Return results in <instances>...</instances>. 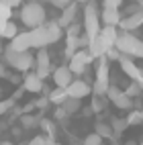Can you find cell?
Here are the masks:
<instances>
[{
	"label": "cell",
	"instance_id": "obj_41",
	"mask_svg": "<svg viewBox=\"0 0 143 145\" xmlns=\"http://www.w3.org/2000/svg\"><path fill=\"white\" fill-rule=\"evenodd\" d=\"M121 92V88H117V86H110V88H108V92H106V98L112 102L114 98H117V94Z\"/></svg>",
	"mask_w": 143,
	"mask_h": 145
},
{
	"label": "cell",
	"instance_id": "obj_24",
	"mask_svg": "<svg viewBox=\"0 0 143 145\" xmlns=\"http://www.w3.org/2000/svg\"><path fill=\"white\" fill-rule=\"evenodd\" d=\"M18 35V29H16V25L12 23V21H8L6 25H4V29H2V33H0V37H2V39H14V37Z\"/></svg>",
	"mask_w": 143,
	"mask_h": 145
},
{
	"label": "cell",
	"instance_id": "obj_4",
	"mask_svg": "<svg viewBox=\"0 0 143 145\" xmlns=\"http://www.w3.org/2000/svg\"><path fill=\"white\" fill-rule=\"evenodd\" d=\"M2 57H4V63H6L8 67H14L16 72H29V70L35 65V57L29 53V51H27V53H18V51L12 49L10 45L4 49Z\"/></svg>",
	"mask_w": 143,
	"mask_h": 145
},
{
	"label": "cell",
	"instance_id": "obj_45",
	"mask_svg": "<svg viewBox=\"0 0 143 145\" xmlns=\"http://www.w3.org/2000/svg\"><path fill=\"white\" fill-rule=\"evenodd\" d=\"M125 145H139V143H135V141H127Z\"/></svg>",
	"mask_w": 143,
	"mask_h": 145
},
{
	"label": "cell",
	"instance_id": "obj_49",
	"mask_svg": "<svg viewBox=\"0 0 143 145\" xmlns=\"http://www.w3.org/2000/svg\"><path fill=\"white\" fill-rule=\"evenodd\" d=\"M51 145H61V143H57V141H53V143H51Z\"/></svg>",
	"mask_w": 143,
	"mask_h": 145
},
{
	"label": "cell",
	"instance_id": "obj_20",
	"mask_svg": "<svg viewBox=\"0 0 143 145\" xmlns=\"http://www.w3.org/2000/svg\"><path fill=\"white\" fill-rule=\"evenodd\" d=\"M45 27H47V33H49V41H51V45H53V43H57V41H59L61 37L65 35V31L59 27V23H57V21L45 23Z\"/></svg>",
	"mask_w": 143,
	"mask_h": 145
},
{
	"label": "cell",
	"instance_id": "obj_27",
	"mask_svg": "<svg viewBox=\"0 0 143 145\" xmlns=\"http://www.w3.org/2000/svg\"><path fill=\"white\" fill-rule=\"evenodd\" d=\"M63 108L68 110V114L78 112V110H80V100H78V98H68V100L63 102Z\"/></svg>",
	"mask_w": 143,
	"mask_h": 145
},
{
	"label": "cell",
	"instance_id": "obj_37",
	"mask_svg": "<svg viewBox=\"0 0 143 145\" xmlns=\"http://www.w3.org/2000/svg\"><path fill=\"white\" fill-rule=\"evenodd\" d=\"M65 117H68V110H65L63 106H55V110H53V119H55V121H63Z\"/></svg>",
	"mask_w": 143,
	"mask_h": 145
},
{
	"label": "cell",
	"instance_id": "obj_23",
	"mask_svg": "<svg viewBox=\"0 0 143 145\" xmlns=\"http://www.w3.org/2000/svg\"><path fill=\"white\" fill-rule=\"evenodd\" d=\"M110 125H112V133H114V139H119L121 135H123V131H125V129L129 127L127 119H121V117H114V119L110 121Z\"/></svg>",
	"mask_w": 143,
	"mask_h": 145
},
{
	"label": "cell",
	"instance_id": "obj_53",
	"mask_svg": "<svg viewBox=\"0 0 143 145\" xmlns=\"http://www.w3.org/2000/svg\"><path fill=\"white\" fill-rule=\"evenodd\" d=\"M139 145H143V143H139Z\"/></svg>",
	"mask_w": 143,
	"mask_h": 145
},
{
	"label": "cell",
	"instance_id": "obj_36",
	"mask_svg": "<svg viewBox=\"0 0 143 145\" xmlns=\"http://www.w3.org/2000/svg\"><path fill=\"white\" fill-rule=\"evenodd\" d=\"M106 57H108V59H121V57H123V53H121V49H119V47H108V51H106Z\"/></svg>",
	"mask_w": 143,
	"mask_h": 145
},
{
	"label": "cell",
	"instance_id": "obj_29",
	"mask_svg": "<svg viewBox=\"0 0 143 145\" xmlns=\"http://www.w3.org/2000/svg\"><path fill=\"white\" fill-rule=\"evenodd\" d=\"M55 139L47 137V135H37V137H33L31 141H29V145H51Z\"/></svg>",
	"mask_w": 143,
	"mask_h": 145
},
{
	"label": "cell",
	"instance_id": "obj_6",
	"mask_svg": "<svg viewBox=\"0 0 143 145\" xmlns=\"http://www.w3.org/2000/svg\"><path fill=\"white\" fill-rule=\"evenodd\" d=\"M119 65H121V70L123 74L127 76V78H131L133 82H139V78L143 76V70L133 61V57H127V55H123L121 59H119Z\"/></svg>",
	"mask_w": 143,
	"mask_h": 145
},
{
	"label": "cell",
	"instance_id": "obj_39",
	"mask_svg": "<svg viewBox=\"0 0 143 145\" xmlns=\"http://www.w3.org/2000/svg\"><path fill=\"white\" fill-rule=\"evenodd\" d=\"M47 104H51V102H49V96H41V98L35 100V108H41V110H43Z\"/></svg>",
	"mask_w": 143,
	"mask_h": 145
},
{
	"label": "cell",
	"instance_id": "obj_5",
	"mask_svg": "<svg viewBox=\"0 0 143 145\" xmlns=\"http://www.w3.org/2000/svg\"><path fill=\"white\" fill-rule=\"evenodd\" d=\"M92 59H94V57L90 55L88 49H80V51L70 59L68 67L72 70V74H84L86 67H88V63H92Z\"/></svg>",
	"mask_w": 143,
	"mask_h": 145
},
{
	"label": "cell",
	"instance_id": "obj_22",
	"mask_svg": "<svg viewBox=\"0 0 143 145\" xmlns=\"http://www.w3.org/2000/svg\"><path fill=\"white\" fill-rule=\"evenodd\" d=\"M94 129H96L94 133H98L102 139H104V137H106V139H114V133H112V125H110V123H102V121H98L96 125H94Z\"/></svg>",
	"mask_w": 143,
	"mask_h": 145
},
{
	"label": "cell",
	"instance_id": "obj_28",
	"mask_svg": "<svg viewBox=\"0 0 143 145\" xmlns=\"http://www.w3.org/2000/svg\"><path fill=\"white\" fill-rule=\"evenodd\" d=\"M39 127L45 131V135H47V137L55 139V125H53L51 121H47V119H41V125H39Z\"/></svg>",
	"mask_w": 143,
	"mask_h": 145
},
{
	"label": "cell",
	"instance_id": "obj_18",
	"mask_svg": "<svg viewBox=\"0 0 143 145\" xmlns=\"http://www.w3.org/2000/svg\"><path fill=\"white\" fill-rule=\"evenodd\" d=\"M119 31H121L119 27H102V31H100V37H102V39L108 43V47H114V45H117V39H119V35H121Z\"/></svg>",
	"mask_w": 143,
	"mask_h": 145
},
{
	"label": "cell",
	"instance_id": "obj_32",
	"mask_svg": "<svg viewBox=\"0 0 143 145\" xmlns=\"http://www.w3.org/2000/svg\"><path fill=\"white\" fill-rule=\"evenodd\" d=\"M84 145H102V137L98 133H90V135H86Z\"/></svg>",
	"mask_w": 143,
	"mask_h": 145
},
{
	"label": "cell",
	"instance_id": "obj_15",
	"mask_svg": "<svg viewBox=\"0 0 143 145\" xmlns=\"http://www.w3.org/2000/svg\"><path fill=\"white\" fill-rule=\"evenodd\" d=\"M88 51H90V55L94 57V59H100L102 55H106V51H108V43H106V41H104L102 37L98 35L94 41H90Z\"/></svg>",
	"mask_w": 143,
	"mask_h": 145
},
{
	"label": "cell",
	"instance_id": "obj_42",
	"mask_svg": "<svg viewBox=\"0 0 143 145\" xmlns=\"http://www.w3.org/2000/svg\"><path fill=\"white\" fill-rule=\"evenodd\" d=\"M0 2H4L6 6L14 8V6H21V4H23V0H0Z\"/></svg>",
	"mask_w": 143,
	"mask_h": 145
},
{
	"label": "cell",
	"instance_id": "obj_13",
	"mask_svg": "<svg viewBox=\"0 0 143 145\" xmlns=\"http://www.w3.org/2000/svg\"><path fill=\"white\" fill-rule=\"evenodd\" d=\"M23 88H25L27 92H33V94L43 92V88H45L43 78H39V76H37V72H35V74H27L25 80H23Z\"/></svg>",
	"mask_w": 143,
	"mask_h": 145
},
{
	"label": "cell",
	"instance_id": "obj_54",
	"mask_svg": "<svg viewBox=\"0 0 143 145\" xmlns=\"http://www.w3.org/2000/svg\"><path fill=\"white\" fill-rule=\"evenodd\" d=\"M49 2H51V0H49Z\"/></svg>",
	"mask_w": 143,
	"mask_h": 145
},
{
	"label": "cell",
	"instance_id": "obj_19",
	"mask_svg": "<svg viewBox=\"0 0 143 145\" xmlns=\"http://www.w3.org/2000/svg\"><path fill=\"white\" fill-rule=\"evenodd\" d=\"M112 104L117 106V108H121V110H133V104H135V100H133L131 96H127L125 90H121V92L117 94V98L112 100Z\"/></svg>",
	"mask_w": 143,
	"mask_h": 145
},
{
	"label": "cell",
	"instance_id": "obj_9",
	"mask_svg": "<svg viewBox=\"0 0 143 145\" xmlns=\"http://www.w3.org/2000/svg\"><path fill=\"white\" fill-rule=\"evenodd\" d=\"M31 41H33V47L37 49H45L47 45H51L49 41V33H47V27H37V29H31Z\"/></svg>",
	"mask_w": 143,
	"mask_h": 145
},
{
	"label": "cell",
	"instance_id": "obj_52",
	"mask_svg": "<svg viewBox=\"0 0 143 145\" xmlns=\"http://www.w3.org/2000/svg\"><path fill=\"white\" fill-rule=\"evenodd\" d=\"M33 2H37V0H33Z\"/></svg>",
	"mask_w": 143,
	"mask_h": 145
},
{
	"label": "cell",
	"instance_id": "obj_26",
	"mask_svg": "<svg viewBox=\"0 0 143 145\" xmlns=\"http://www.w3.org/2000/svg\"><path fill=\"white\" fill-rule=\"evenodd\" d=\"M21 123L25 129H33V127H39L41 125V117H33V114H23Z\"/></svg>",
	"mask_w": 143,
	"mask_h": 145
},
{
	"label": "cell",
	"instance_id": "obj_25",
	"mask_svg": "<svg viewBox=\"0 0 143 145\" xmlns=\"http://www.w3.org/2000/svg\"><path fill=\"white\" fill-rule=\"evenodd\" d=\"M106 102H108V98H106V96H92L90 108H92L94 112H102L104 108H106Z\"/></svg>",
	"mask_w": 143,
	"mask_h": 145
},
{
	"label": "cell",
	"instance_id": "obj_1",
	"mask_svg": "<svg viewBox=\"0 0 143 145\" xmlns=\"http://www.w3.org/2000/svg\"><path fill=\"white\" fill-rule=\"evenodd\" d=\"M102 31V21H100V12L98 6L94 4V0L88 4H84V33L90 41H94Z\"/></svg>",
	"mask_w": 143,
	"mask_h": 145
},
{
	"label": "cell",
	"instance_id": "obj_40",
	"mask_svg": "<svg viewBox=\"0 0 143 145\" xmlns=\"http://www.w3.org/2000/svg\"><path fill=\"white\" fill-rule=\"evenodd\" d=\"M72 2H74V0H51V4L55 8H61V10H63V8H68Z\"/></svg>",
	"mask_w": 143,
	"mask_h": 145
},
{
	"label": "cell",
	"instance_id": "obj_10",
	"mask_svg": "<svg viewBox=\"0 0 143 145\" xmlns=\"http://www.w3.org/2000/svg\"><path fill=\"white\" fill-rule=\"evenodd\" d=\"M141 25H143V10H139L135 14H129V16H123L119 29H121V31H125V33H133Z\"/></svg>",
	"mask_w": 143,
	"mask_h": 145
},
{
	"label": "cell",
	"instance_id": "obj_17",
	"mask_svg": "<svg viewBox=\"0 0 143 145\" xmlns=\"http://www.w3.org/2000/svg\"><path fill=\"white\" fill-rule=\"evenodd\" d=\"M80 49H82V39L80 37H65V57H68V59H72Z\"/></svg>",
	"mask_w": 143,
	"mask_h": 145
},
{
	"label": "cell",
	"instance_id": "obj_44",
	"mask_svg": "<svg viewBox=\"0 0 143 145\" xmlns=\"http://www.w3.org/2000/svg\"><path fill=\"white\" fill-rule=\"evenodd\" d=\"M76 2H82V4H88V2H92V0H76Z\"/></svg>",
	"mask_w": 143,
	"mask_h": 145
},
{
	"label": "cell",
	"instance_id": "obj_12",
	"mask_svg": "<svg viewBox=\"0 0 143 145\" xmlns=\"http://www.w3.org/2000/svg\"><path fill=\"white\" fill-rule=\"evenodd\" d=\"M76 14H78V2L74 0V2H72L68 8H63L61 16L57 18V23H59V27L63 29V31H65V29H68L70 25H74V23H76Z\"/></svg>",
	"mask_w": 143,
	"mask_h": 145
},
{
	"label": "cell",
	"instance_id": "obj_43",
	"mask_svg": "<svg viewBox=\"0 0 143 145\" xmlns=\"http://www.w3.org/2000/svg\"><path fill=\"white\" fill-rule=\"evenodd\" d=\"M4 49L6 47H2V37H0V53H4Z\"/></svg>",
	"mask_w": 143,
	"mask_h": 145
},
{
	"label": "cell",
	"instance_id": "obj_14",
	"mask_svg": "<svg viewBox=\"0 0 143 145\" xmlns=\"http://www.w3.org/2000/svg\"><path fill=\"white\" fill-rule=\"evenodd\" d=\"M100 21H102V27H119L123 21V14L114 8H102Z\"/></svg>",
	"mask_w": 143,
	"mask_h": 145
},
{
	"label": "cell",
	"instance_id": "obj_35",
	"mask_svg": "<svg viewBox=\"0 0 143 145\" xmlns=\"http://www.w3.org/2000/svg\"><path fill=\"white\" fill-rule=\"evenodd\" d=\"M123 6V0H102V8H114V10H119Z\"/></svg>",
	"mask_w": 143,
	"mask_h": 145
},
{
	"label": "cell",
	"instance_id": "obj_47",
	"mask_svg": "<svg viewBox=\"0 0 143 145\" xmlns=\"http://www.w3.org/2000/svg\"><path fill=\"white\" fill-rule=\"evenodd\" d=\"M0 145H12L10 141H2V143H0Z\"/></svg>",
	"mask_w": 143,
	"mask_h": 145
},
{
	"label": "cell",
	"instance_id": "obj_33",
	"mask_svg": "<svg viewBox=\"0 0 143 145\" xmlns=\"http://www.w3.org/2000/svg\"><path fill=\"white\" fill-rule=\"evenodd\" d=\"M84 29V25L80 27L78 23H74V25H70L68 29H65V37H80V31Z\"/></svg>",
	"mask_w": 143,
	"mask_h": 145
},
{
	"label": "cell",
	"instance_id": "obj_21",
	"mask_svg": "<svg viewBox=\"0 0 143 145\" xmlns=\"http://www.w3.org/2000/svg\"><path fill=\"white\" fill-rule=\"evenodd\" d=\"M68 98H70V96H68V90H65V88H57V86H55V88L49 92V102L55 104V106H63V102Z\"/></svg>",
	"mask_w": 143,
	"mask_h": 145
},
{
	"label": "cell",
	"instance_id": "obj_11",
	"mask_svg": "<svg viewBox=\"0 0 143 145\" xmlns=\"http://www.w3.org/2000/svg\"><path fill=\"white\" fill-rule=\"evenodd\" d=\"M10 47L18 53H27L29 49L33 47V41H31V31H25V33H18L14 39L10 41Z\"/></svg>",
	"mask_w": 143,
	"mask_h": 145
},
{
	"label": "cell",
	"instance_id": "obj_30",
	"mask_svg": "<svg viewBox=\"0 0 143 145\" xmlns=\"http://www.w3.org/2000/svg\"><path fill=\"white\" fill-rule=\"evenodd\" d=\"M127 123H129V125H139V123H143L141 110L137 108V110H131V112H127Z\"/></svg>",
	"mask_w": 143,
	"mask_h": 145
},
{
	"label": "cell",
	"instance_id": "obj_34",
	"mask_svg": "<svg viewBox=\"0 0 143 145\" xmlns=\"http://www.w3.org/2000/svg\"><path fill=\"white\" fill-rule=\"evenodd\" d=\"M12 106H14V100H0V117L2 114H6L8 110H12Z\"/></svg>",
	"mask_w": 143,
	"mask_h": 145
},
{
	"label": "cell",
	"instance_id": "obj_48",
	"mask_svg": "<svg viewBox=\"0 0 143 145\" xmlns=\"http://www.w3.org/2000/svg\"><path fill=\"white\" fill-rule=\"evenodd\" d=\"M139 4H141V10H143V0H139Z\"/></svg>",
	"mask_w": 143,
	"mask_h": 145
},
{
	"label": "cell",
	"instance_id": "obj_31",
	"mask_svg": "<svg viewBox=\"0 0 143 145\" xmlns=\"http://www.w3.org/2000/svg\"><path fill=\"white\" fill-rule=\"evenodd\" d=\"M139 92H143V90H141V86H139V82H131L127 88H125V94H127V96H131V98L139 96Z\"/></svg>",
	"mask_w": 143,
	"mask_h": 145
},
{
	"label": "cell",
	"instance_id": "obj_8",
	"mask_svg": "<svg viewBox=\"0 0 143 145\" xmlns=\"http://www.w3.org/2000/svg\"><path fill=\"white\" fill-rule=\"evenodd\" d=\"M65 90H68V96H70V98H78V100L86 98V96H90V92H92L90 84L84 82V80H74Z\"/></svg>",
	"mask_w": 143,
	"mask_h": 145
},
{
	"label": "cell",
	"instance_id": "obj_7",
	"mask_svg": "<svg viewBox=\"0 0 143 145\" xmlns=\"http://www.w3.org/2000/svg\"><path fill=\"white\" fill-rule=\"evenodd\" d=\"M51 78H53V84L57 86V88H68V86L74 82V74L68 65H57L53 74H51Z\"/></svg>",
	"mask_w": 143,
	"mask_h": 145
},
{
	"label": "cell",
	"instance_id": "obj_38",
	"mask_svg": "<svg viewBox=\"0 0 143 145\" xmlns=\"http://www.w3.org/2000/svg\"><path fill=\"white\" fill-rule=\"evenodd\" d=\"M141 10V4L137 2V4H129L127 8H123V14L125 16H129V14H135V12H139Z\"/></svg>",
	"mask_w": 143,
	"mask_h": 145
},
{
	"label": "cell",
	"instance_id": "obj_51",
	"mask_svg": "<svg viewBox=\"0 0 143 145\" xmlns=\"http://www.w3.org/2000/svg\"><path fill=\"white\" fill-rule=\"evenodd\" d=\"M0 92H2V88H0Z\"/></svg>",
	"mask_w": 143,
	"mask_h": 145
},
{
	"label": "cell",
	"instance_id": "obj_16",
	"mask_svg": "<svg viewBox=\"0 0 143 145\" xmlns=\"http://www.w3.org/2000/svg\"><path fill=\"white\" fill-rule=\"evenodd\" d=\"M108 76H110V65H108V57L102 55L98 63H96V80L94 82H102V84H108Z\"/></svg>",
	"mask_w": 143,
	"mask_h": 145
},
{
	"label": "cell",
	"instance_id": "obj_46",
	"mask_svg": "<svg viewBox=\"0 0 143 145\" xmlns=\"http://www.w3.org/2000/svg\"><path fill=\"white\" fill-rule=\"evenodd\" d=\"M139 86H141V90H143V76L139 78Z\"/></svg>",
	"mask_w": 143,
	"mask_h": 145
},
{
	"label": "cell",
	"instance_id": "obj_50",
	"mask_svg": "<svg viewBox=\"0 0 143 145\" xmlns=\"http://www.w3.org/2000/svg\"><path fill=\"white\" fill-rule=\"evenodd\" d=\"M2 63H4V61H2V59H0V65H2Z\"/></svg>",
	"mask_w": 143,
	"mask_h": 145
},
{
	"label": "cell",
	"instance_id": "obj_3",
	"mask_svg": "<svg viewBox=\"0 0 143 145\" xmlns=\"http://www.w3.org/2000/svg\"><path fill=\"white\" fill-rule=\"evenodd\" d=\"M114 47H119L121 53L127 55V57H139V59H143V39L135 37L133 33H125V31H123L119 35Z\"/></svg>",
	"mask_w": 143,
	"mask_h": 145
},
{
	"label": "cell",
	"instance_id": "obj_2",
	"mask_svg": "<svg viewBox=\"0 0 143 145\" xmlns=\"http://www.w3.org/2000/svg\"><path fill=\"white\" fill-rule=\"evenodd\" d=\"M45 8L39 2H27L21 6V21L23 25H27L29 29H37V27H43L45 25Z\"/></svg>",
	"mask_w": 143,
	"mask_h": 145
}]
</instances>
